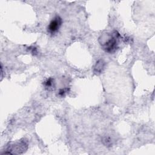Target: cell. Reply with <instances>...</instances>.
Masks as SVG:
<instances>
[{"mask_svg": "<svg viewBox=\"0 0 155 155\" xmlns=\"http://www.w3.org/2000/svg\"><path fill=\"white\" fill-rule=\"evenodd\" d=\"M119 36L117 31H115L114 33H107L101 36L100 39L102 40V42L100 43L106 52L112 53L116 51L117 48Z\"/></svg>", "mask_w": 155, "mask_h": 155, "instance_id": "obj_1", "label": "cell"}, {"mask_svg": "<svg viewBox=\"0 0 155 155\" xmlns=\"http://www.w3.org/2000/svg\"><path fill=\"white\" fill-rule=\"evenodd\" d=\"M62 19L59 16H56L50 22L48 26V32L51 35L56 33L62 24Z\"/></svg>", "mask_w": 155, "mask_h": 155, "instance_id": "obj_2", "label": "cell"}, {"mask_svg": "<svg viewBox=\"0 0 155 155\" xmlns=\"http://www.w3.org/2000/svg\"><path fill=\"white\" fill-rule=\"evenodd\" d=\"M53 84V79L52 78H49L44 82V85L45 87H47V88H50L51 87H52Z\"/></svg>", "mask_w": 155, "mask_h": 155, "instance_id": "obj_3", "label": "cell"}, {"mask_svg": "<svg viewBox=\"0 0 155 155\" xmlns=\"http://www.w3.org/2000/svg\"><path fill=\"white\" fill-rule=\"evenodd\" d=\"M67 92V91L65 90V89H61L59 91V95H60L61 96H64Z\"/></svg>", "mask_w": 155, "mask_h": 155, "instance_id": "obj_4", "label": "cell"}]
</instances>
